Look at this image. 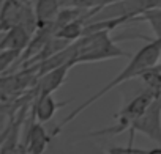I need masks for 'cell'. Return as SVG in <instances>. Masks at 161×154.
<instances>
[{
    "label": "cell",
    "mask_w": 161,
    "mask_h": 154,
    "mask_svg": "<svg viewBox=\"0 0 161 154\" xmlns=\"http://www.w3.org/2000/svg\"><path fill=\"white\" fill-rule=\"evenodd\" d=\"M159 50H161V38L147 39V44L142 46L134 55L130 57L128 64L114 77L112 80H109V82H108L104 87H101L97 93H93L90 98H87L82 104H79L73 112H69V113L54 127V131L51 132L52 137H55L68 123H71L74 118H77L86 109H89L92 104H95L98 99H101L106 93H109V91L114 90L115 87H119V85H122V84H125V82H128V80H131V79H137L142 72H145L147 69H150V68H153V66H156V64H158Z\"/></svg>",
    "instance_id": "1"
},
{
    "label": "cell",
    "mask_w": 161,
    "mask_h": 154,
    "mask_svg": "<svg viewBox=\"0 0 161 154\" xmlns=\"http://www.w3.org/2000/svg\"><path fill=\"white\" fill-rule=\"evenodd\" d=\"M73 47H74V60H73L74 66L82 63H95V61L131 57L115 43V39L111 36V30L106 28L84 33L79 39L73 43Z\"/></svg>",
    "instance_id": "2"
},
{
    "label": "cell",
    "mask_w": 161,
    "mask_h": 154,
    "mask_svg": "<svg viewBox=\"0 0 161 154\" xmlns=\"http://www.w3.org/2000/svg\"><path fill=\"white\" fill-rule=\"evenodd\" d=\"M156 98H161V96H156L153 91H150L148 88H145L144 91H141L139 95H136L133 99H130V101L114 115L115 123H114L112 126L86 132V134L80 135L77 140H82V138H101V137H115V135H119V134H122V132H126V131L131 127V124L147 110V107H148Z\"/></svg>",
    "instance_id": "3"
},
{
    "label": "cell",
    "mask_w": 161,
    "mask_h": 154,
    "mask_svg": "<svg viewBox=\"0 0 161 154\" xmlns=\"http://www.w3.org/2000/svg\"><path fill=\"white\" fill-rule=\"evenodd\" d=\"M128 132H130V145H133L134 134L137 132L161 146V98H156L147 107V110L131 124Z\"/></svg>",
    "instance_id": "4"
},
{
    "label": "cell",
    "mask_w": 161,
    "mask_h": 154,
    "mask_svg": "<svg viewBox=\"0 0 161 154\" xmlns=\"http://www.w3.org/2000/svg\"><path fill=\"white\" fill-rule=\"evenodd\" d=\"M71 64L58 66L36 79V84L33 85V95H54L66 80L68 71L71 69Z\"/></svg>",
    "instance_id": "5"
},
{
    "label": "cell",
    "mask_w": 161,
    "mask_h": 154,
    "mask_svg": "<svg viewBox=\"0 0 161 154\" xmlns=\"http://www.w3.org/2000/svg\"><path fill=\"white\" fill-rule=\"evenodd\" d=\"M51 140H52V134H49L44 129L43 123L32 118L29 131H27L25 143H24L25 152L27 154H43L47 149Z\"/></svg>",
    "instance_id": "6"
},
{
    "label": "cell",
    "mask_w": 161,
    "mask_h": 154,
    "mask_svg": "<svg viewBox=\"0 0 161 154\" xmlns=\"http://www.w3.org/2000/svg\"><path fill=\"white\" fill-rule=\"evenodd\" d=\"M66 102H57L52 95H33V102H32V118L40 121V123H47L54 118L57 110L63 107Z\"/></svg>",
    "instance_id": "7"
},
{
    "label": "cell",
    "mask_w": 161,
    "mask_h": 154,
    "mask_svg": "<svg viewBox=\"0 0 161 154\" xmlns=\"http://www.w3.org/2000/svg\"><path fill=\"white\" fill-rule=\"evenodd\" d=\"M33 33H30L25 27L22 25H14L7 32H2L0 36V52L2 50H18L24 52L32 39Z\"/></svg>",
    "instance_id": "8"
},
{
    "label": "cell",
    "mask_w": 161,
    "mask_h": 154,
    "mask_svg": "<svg viewBox=\"0 0 161 154\" xmlns=\"http://www.w3.org/2000/svg\"><path fill=\"white\" fill-rule=\"evenodd\" d=\"M24 113H25V109H22L18 120L11 118V127H10V132H8L2 148H0V154H25V148L19 145V129H21V124L24 120Z\"/></svg>",
    "instance_id": "9"
},
{
    "label": "cell",
    "mask_w": 161,
    "mask_h": 154,
    "mask_svg": "<svg viewBox=\"0 0 161 154\" xmlns=\"http://www.w3.org/2000/svg\"><path fill=\"white\" fill-rule=\"evenodd\" d=\"M60 10H62V0H36L35 13H36L38 25L54 21Z\"/></svg>",
    "instance_id": "10"
},
{
    "label": "cell",
    "mask_w": 161,
    "mask_h": 154,
    "mask_svg": "<svg viewBox=\"0 0 161 154\" xmlns=\"http://www.w3.org/2000/svg\"><path fill=\"white\" fill-rule=\"evenodd\" d=\"M120 0H62V8H80L90 11V19L104 7L112 5Z\"/></svg>",
    "instance_id": "11"
},
{
    "label": "cell",
    "mask_w": 161,
    "mask_h": 154,
    "mask_svg": "<svg viewBox=\"0 0 161 154\" xmlns=\"http://www.w3.org/2000/svg\"><path fill=\"white\" fill-rule=\"evenodd\" d=\"M134 22H147L155 35V38H161V7L156 8H150L147 11H144L142 14H139Z\"/></svg>",
    "instance_id": "12"
},
{
    "label": "cell",
    "mask_w": 161,
    "mask_h": 154,
    "mask_svg": "<svg viewBox=\"0 0 161 154\" xmlns=\"http://www.w3.org/2000/svg\"><path fill=\"white\" fill-rule=\"evenodd\" d=\"M139 79L144 82L145 88L153 91L156 96H161V66L156 64V66L147 69L145 72H142L139 75Z\"/></svg>",
    "instance_id": "13"
},
{
    "label": "cell",
    "mask_w": 161,
    "mask_h": 154,
    "mask_svg": "<svg viewBox=\"0 0 161 154\" xmlns=\"http://www.w3.org/2000/svg\"><path fill=\"white\" fill-rule=\"evenodd\" d=\"M21 52L18 50H2L0 52V75L5 74L14 63H18Z\"/></svg>",
    "instance_id": "14"
},
{
    "label": "cell",
    "mask_w": 161,
    "mask_h": 154,
    "mask_svg": "<svg viewBox=\"0 0 161 154\" xmlns=\"http://www.w3.org/2000/svg\"><path fill=\"white\" fill-rule=\"evenodd\" d=\"M148 149L145 148H139V146H120V145H108L104 146V152L106 154H147Z\"/></svg>",
    "instance_id": "15"
},
{
    "label": "cell",
    "mask_w": 161,
    "mask_h": 154,
    "mask_svg": "<svg viewBox=\"0 0 161 154\" xmlns=\"http://www.w3.org/2000/svg\"><path fill=\"white\" fill-rule=\"evenodd\" d=\"M10 127H11V121L8 123V126L0 132V148H2V145H3V141H5V138H7V135H8V132H10Z\"/></svg>",
    "instance_id": "16"
},
{
    "label": "cell",
    "mask_w": 161,
    "mask_h": 154,
    "mask_svg": "<svg viewBox=\"0 0 161 154\" xmlns=\"http://www.w3.org/2000/svg\"><path fill=\"white\" fill-rule=\"evenodd\" d=\"M147 154H161V146L158 145L156 148H152V149H148V151H147Z\"/></svg>",
    "instance_id": "17"
},
{
    "label": "cell",
    "mask_w": 161,
    "mask_h": 154,
    "mask_svg": "<svg viewBox=\"0 0 161 154\" xmlns=\"http://www.w3.org/2000/svg\"><path fill=\"white\" fill-rule=\"evenodd\" d=\"M158 64L161 66V50H159V57H158Z\"/></svg>",
    "instance_id": "18"
}]
</instances>
